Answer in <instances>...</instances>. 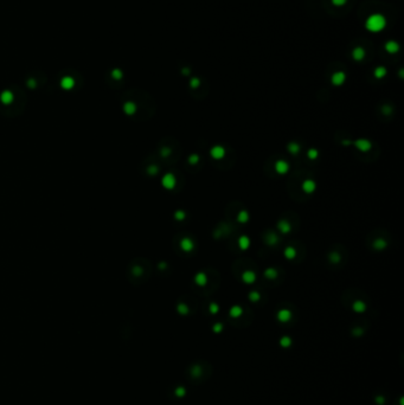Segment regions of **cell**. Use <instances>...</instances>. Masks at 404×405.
<instances>
[{
  "label": "cell",
  "instance_id": "cell-15",
  "mask_svg": "<svg viewBox=\"0 0 404 405\" xmlns=\"http://www.w3.org/2000/svg\"><path fill=\"white\" fill-rule=\"evenodd\" d=\"M287 151L292 154V155H297V154L300 153V151H301V147H300V145L297 144V142H294L293 141V142H289L288 144Z\"/></svg>",
  "mask_w": 404,
  "mask_h": 405
},
{
  "label": "cell",
  "instance_id": "cell-16",
  "mask_svg": "<svg viewBox=\"0 0 404 405\" xmlns=\"http://www.w3.org/2000/svg\"><path fill=\"white\" fill-rule=\"evenodd\" d=\"M385 50L389 52V53H396V52L399 50V45L397 41H390L385 44Z\"/></svg>",
  "mask_w": 404,
  "mask_h": 405
},
{
  "label": "cell",
  "instance_id": "cell-32",
  "mask_svg": "<svg viewBox=\"0 0 404 405\" xmlns=\"http://www.w3.org/2000/svg\"><path fill=\"white\" fill-rule=\"evenodd\" d=\"M210 310H211V313H217L218 312V304L217 303H211L210 304Z\"/></svg>",
  "mask_w": 404,
  "mask_h": 405
},
{
  "label": "cell",
  "instance_id": "cell-33",
  "mask_svg": "<svg viewBox=\"0 0 404 405\" xmlns=\"http://www.w3.org/2000/svg\"><path fill=\"white\" fill-rule=\"evenodd\" d=\"M341 145H343L344 147H350V146H352L353 145V142L351 141V140H346V139H345V140L341 141Z\"/></svg>",
  "mask_w": 404,
  "mask_h": 405
},
{
  "label": "cell",
  "instance_id": "cell-34",
  "mask_svg": "<svg viewBox=\"0 0 404 405\" xmlns=\"http://www.w3.org/2000/svg\"><path fill=\"white\" fill-rule=\"evenodd\" d=\"M332 3L335 6H341L346 3V0H332Z\"/></svg>",
  "mask_w": 404,
  "mask_h": 405
},
{
  "label": "cell",
  "instance_id": "cell-23",
  "mask_svg": "<svg viewBox=\"0 0 404 405\" xmlns=\"http://www.w3.org/2000/svg\"><path fill=\"white\" fill-rule=\"evenodd\" d=\"M307 156H308V159H311V160L318 159V156H319V151L315 149V148H309L308 151H307Z\"/></svg>",
  "mask_w": 404,
  "mask_h": 405
},
{
  "label": "cell",
  "instance_id": "cell-37",
  "mask_svg": "<svg viewBox=\"0 0 404 405\" xmlns=\"http://www.w3.org/2000/svg\"><path fill=\"white\" fill-rule=\"evenodd\" d=\"M183 74L187 76V75L190 74V69H189V68H184V69H183Z\"/></svg>",
  "mask_w": 404,
  "mask_h": 405
},
{
  "label": "cell",
  "instance_id": "cell-26",
  "mask_svg": "<svg viewBox=\"0 0 404 405\" xmlns=\"http://www.w3.org/2000/svg\"><path fill=\"white\" fill-rule=\"evenodd\" d=\"M174 218L178 222H183L186 218V212L184 210H177L174 212Z\"/></svg>",
  "mask_w": 404,
  "mask_h": 405
},
{
  "label": "cell",
  "instance_id": "cell-5",
  "mask_svg": "<svg viewBox=\"0 0 404 405\" xmlns=\"http://www.w3.org/2000/svg\"><path fill=\"white\" fill-rule=\"evenodd\" d=\"M274 168H275V172H276L277 174H281V175H285V174H287L288 172H289V169H291V166H289V164L287 162L286 160H277L276 162H275V165H274Z\"/></svg>",
  "mask_w": 404,
  "mask_h": 405
},
{
  "label": "cell",
  "instance_id": "cell-10",
  "mask_svg": "<svg viewBox=\"0 0 404 405\" xmlns=\"http://www.w3.org/2000/svg\"><path fill=\"white\" fill-rule=\"evenodd\" d=\"M242 281L246 284H251L256 281V274L252 270H246L242 274Z\"/></svg>",
  "mask_w": 404,
  "mask_h": 405
},
{
  "label": "cell",
  "instance_id": "cell-35",
  "mask_svg": "<svg viewBox=\"0 0 404 405\" xmlns=\"http://www.w3.org/2000/svg\"><path fill=\"white\" fill-rule=\"evenodd\" d=\"M169 154H171V149L169 148H163V151H161V155H163V156H169Z\"/></svg>",
  "mask_w": 404,
  "mask_h": 405
},
{
  "label": "cell",
  "instance_id": "cell-29",
  "mask_svg": "<svg viewBox=\"0 0 404 405\" xmlns=\"http://www.w3.org/2000/svg\"><path fill=\"white\" fill-rule=\"evenodd\" d=\"M200 85V81H199V78H192L191 81H190V87L192 88V89H197V88L199 87Z\"/></svg>",
  "mask_w": 404,
  "mask_h": 405
},
{
  "label": "cell",
  "instance_id": "cell-4",
  "mask_svg": "<svg viewBox=\"0 0 404 405\" xmlns=\"http://www.w3.org/2000/svg\"><path fill=\"white\" fill-rule=\"evenodd\" d=\"M161 184H163V186H164L165 189H167V190H172V189L175 187L177 179H175V177H174L173 173H166V174L163 177V179H161Z\"/></svg>",
  "mask_w": 404,
  "mask_h": 405
},
{
  "label": "cell",
  "instance_id": "cell-1",
  "mask_svg": "<svg viewBox=\"0 0 404 405\" xmlns=\"http://www.w3.org/2000/svg\"><path fill=\"white\" fill-rule=\"evenodd\" d=\"M365 26L368 31L371 32H379L386 26V19L382 14H372L368 18L365 23Z\"/></svg>",
  "mask_w": 404,
  "mask_h": 405
},
{
  "label": "cell",
  "instance_id": "cell-17",
  "mask_svg": "<svg viewBox=\"0 0 404 405\" xmlns=\"http://www.w3.org/2000/svg\"><path fill=\"white\" fill-rule=\"evenodd\" d=\"M283 256L286 257L287 260H294L295 257H296V250H295V248L294 246H287L286 249H285V251H283Z\"/></svg>",
  "mask_w": 404,
  "mask_h": 405
},
{
  "label": "cell",
  "instance_id": "cell-19",
  "mask_svg": "<svg viewBox=\"0 0 404 405\" xmlns=\"http://www.w3.org/2000/svg\"><path fill=\"white\" fill-rule=\"evenodd\" d=\"M365 56V51L363 47H356L352 52V57L354 61H362Z\"/></svg>",
  "mask_w": 404,
  "mask_h": 405
},
{
  "label": "cell",
  "instance_id": "cell-22",
  "mask_svg": "<svg viewBox=\"0 0 404 405\" xmlns=\"http://www.w3.org/2000/svg\"><path fill=\"white\" fill-rule=\"evenodd\" d=\"M277 316H279V319H280L281 321H287V320H289V319H291L292 313H291L289 310H287V309H282V310L279 312Z\"/></svg>",
  "mask_w": 404,
  "mask_h": 405
},
{
  "label": "cell",
  "instance_id": "cell-24",
  "mask_svg": "<svg viewBox=\"0 0 404 405\" xmlns=\"http://www.w3.org/2000/svg\"><path fill=\"white\" fill-rule=\"evenodd\" d=\"M328 258H329V262L331 263H333V264H337V263H339L340 262V260H341V256L338 254V252H331L329 254V256H328Z\"/></svg>",
  "mask_w": 404,
  "mask_h": 405
},
{
  "label": "cell",
  "instance_id": "cell-6",
  "mask_svg": "<svg viewBox=\"0 0 404 405\" xmlns=\"http://www.w3.org/2000/svg\"><path fill=\"white\" fill-rule=\"evenodd\" d=\"M301 189L305 193L311 194V193H313L314 191L317 190V184H315V181H314V180L306 179V180H303V183H302V185H301Z\"/></svg>",
  "mask_w": 404,
  "mask_h": 405
},
{
  "label": "cell",
  "instance_id": "cell-25",
  "mask_svg": "<svg viewBox=\"0 0 404 405\" xmlns=\"http://www.w3.org/2000/svg\"><path fill=\"white\" fill-rule=\"evenodd\" d=\"M353 309H354L356 312H364V310L366 309V306H365V303L362 302V301H356V302L353 303Z\"/></svg>",
  "mask_w": 404,
  "mask_h": 405
},
{
  "label": "cell",
  "instance_id": "cell-14",
  "mask_svg": "<svg viewBox=\"0 0 404 405\" xmlns=\"http://www.w3.org/2000/svg\"><path fill=\"white\" fill-rule=\"evenodd\" d=\"M238 246H240L241 250H243V251L248 250V249H249V246H250V239H249V237L248 236H241L240 238H238Z\"/></svg>",
  "mask_w": 404,
  "mask_h": 405
},
{
  "label": "cell",
  "instance_id": "cell-30",
  "mask_svg": "<svg viewBox=\"0 0 404 405\" xmlns=\"http://www.w3.org/2000/svg\"><path fill=\"white\" fill-rule=\"evenodd\" d=\"M249 300L252 301V302L258 301V300H260V294H258L257 292H251L250 294H249Z\"/></svg>",
  "mask_w": 404,
  "mask_h": 405
},
{
  "label": "cell",
  "instance_id": "cell-20",
  "mask_svg": "<svg viewBox=\"0 0 404 405\" xmlns=\"http://www.w3.org/2000/svg\"><path fill=\"white\" fill-rule=\"evenodd\" d=\"M279 275V272L275 268H267L264 270V277L268 278V280H275Z\"/></svg>",
  "mask_w": 404,
  "mask_h": 405
},
{
  "label": "cell",
  "instance_id": "cell-13",
  "mask_svg": "<svg viewBox=\"0 0 404 405\" xmlns=\"http://www.w3.org/2000/svg\"><path fill=\"white\" fill-rule=\"evenodd\" d=\"M264 242H266L268 245H275V244L279 243V237L274 232H268L266 236H264Z\"/></svg>",
  "mask_w": 404,
  "mask_h": 405
},
{
  "label": "cell",
  "instance_id": "cell-38",
  "mask_svg": "<svg viewBox=\"0 0 404 405\" xmlns=\"http://www.w3.org/2000/svg\"><path fill=\"white\" fill-rule=\"evenodd\" d=\"M160 268H161V270H164V268H166V264L165 263H161L160 264Z\"/></svg>",
  "mask_w": 404,
  "mask_h": 405
},
{
  "label": "cell",
  "instance_id": "cell-12",
  "mask_svg": "<svg viewBox=\"0 0 404 405\" xmlns=\"http://www.w3.org/2000/svg\"><path fill=\"white\" fill-rule=\"evenodd\" d=\"M372 246H374V250L377 251H383L384 249L388 246V242L385 241L384 238H376L372 243Z\"/></svg>",
  "mask_w": 404,
  "mask_h": 405
},
{
  "label": "cell",
  "instance_id": "cell-8",
  "mask_svg": "<svg viewBox=\"0 0 404 405\" xmlns=\"http://www.w3.org/2000/svg\"><path fill=\"white\" fill-rule=\"evenodd\" d=\"M346 79V75L345 72L343 71H338V72H334L332 75V78H331V82H332L333 85H341Z\"/></svg>",
  "mask_w": 404,
  "mask_h": 405
},
{
  "label": "cell",
  "instance_id": "cell-7",
  "mask_svg": "<svg viewBox=\"0 0 404 405\" xmlns=\"http://www.w3.org/2000/svg\"><path fill=\"white\" fill-rule=\"evenodd\" d=\"M180 249L185 252H191L195 249V242L192 241L190 237H184L180 241Z\"/></svg>",
  "mask_w": 404,
  "mask_h": 405
},
{
  "label": "cell",
  "instance_id": "cell-9",
  "mask_svg": "<svg viewBox=\"0 0 404 405\" xmlns=\"http://www.w3.org/2000/svg\"><path fill=\"white\" fill-rule=\"evenodd\" d=\"M277 230L280 231L281 233H283V235H287V233H289L291 231H292V225H291V223L288 221H286V219H281V221H279V223H277Z\"/></svg>",
  "mask_w": 404,
  "mask_h": 405
},
{
  "label": "cell",
  "instance_id": "cell-18",
  "mask_svg": "<svg viewBox=\"0 0 404 405\" xmlns=\"http://www.w3.org/2000/svg\"><path fill=\"white\" fill-rule=\"evenodd\" d=\"M249 218H250V217H249V213H248V211L246 210L240 211V212H238V215H237V222L241 223V224H246V223H248Z\"/></svg>",
  "mask_w": 404,
  "mask_h": 405
},
{
  "label": "cell",
  "instance_id": "cell-2",
  "mask_svg": "<svg viewBox=\"0 0 404 405\" xmlns=\"http://www.w3.org/2000/svg\"><path fill=\"white\" fill-rule=\"evenodd\" d=\"M353 146L360 152H368L372 148V144L368 139H358V140L353 141Z\"/></svg>",
  "mask_w": 404,
  "mask_h": 405
},
{
  "label": "cell",
  "instance_id": "cell-36",
  "mask_svg": "<svg viewBox=\"0 0 404 405\" xmlns=\"http://www.w3.org/2000/svg\"><path fill=\"white\" fill-rule=\"evenodd\" d=\"M392 112V109H391V107H389V106H384L383 107V113L384 114H390Z\"/></svg>",
  "mask_w": 404,
  "mask_h": 405
},
{
  "label": "cell",
  "instance_id": "cell-11",
  "mask_svg": "<svg viewBox=\"0 0 404 405\" xmlns=\"http://www.w3.org/2000/svg\"><path fill=\"white\" fill-rule=\"evenodd\" d=\"M195 283L198 284L199 287H204L208 284V275L203 271H199L198 274H196L195 276Z\"/></svg>",
  "mask_w": 404,
  "mask_h": 405
},
{
  "label": "cell",
  "instance_id": "cell-27",
  "mask_svg": "<svg viewBox=\"0 0 404 405\" xmlns=\"http://www.w3.org/2000/svg\"><path fill=\"white\" fill-rule=\"evenodd\" d=\"M242 308L240 307V306H234V307L231 308V310H230V314H231V316H234V318H238L240 316L241 314H242Z\"/></svg>",
  "mask_w": 404,
  "mask_h": 405
},
{
  "label": "cell",
  "instance_id": "cell-3",
  "mask_svg": "<svg viewBox=\"0 0 404 405\" xmlns=\"http://www.w3.org/2000/svg\"><path fill=\"white\" fill-rule=\"evenodd\" d=\"M225 154H226V151L220 145H216L210 149V156L215 160H222L225 156Z\"/></svg>",
  "mask_w": 404,
  "mask_h": 405
},
{
  "label": "cell",
  "instance_id": "cell-31",
  "mask_svg": "<svg viewBox=\"0 0 404 405\" xmlns=\"http://www.w3.org/2000/svg\"><path fill=\"white\" fill-rule=\"evenodd\" d=\"M178 310H179L181 314H186L187 312H189V308H187V306H186L185 303H180L179 306H178Z\"/></svg>",
  "mask_w": 404,
  "mask_h": 405
},
{
  "label": "cell",
  "instance_id": "cell-21",
  "mask_svg": "<svg viewBox=\"0 0 404 405\" xmlns=\"http://www.w3.org/2000/svg\"><path fill=\"white\" fill-rule=\"evenodd\" d=\"M386 72H388V71H386V69H385L384 67H378V68H376V69H374V77H376V78L380 79V78L385 77Z\"/></svg>",
  "mask_w": 404,
  "mask_h": 405
},
{
  "label": "cell",
  "instance_id": "cell-28",
  "mask_svg": "<svg viewBox=\"0 0 404 405\" xmlns=\"http://www.w3.org/2000/svg\"><path fill=\"white\" fill-rule=\"evenodd\" d=\"M199 155L197 153H193V154H191V155H189V159H187V161H189V164L190 165H197L198 162H199Z\"/></svg>",
  "mask_w": 404,
  "mask_h": 405
}]
</instances>
